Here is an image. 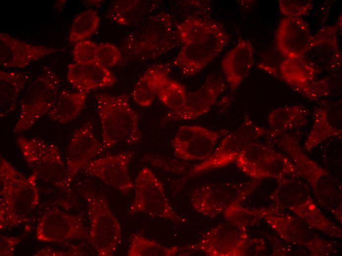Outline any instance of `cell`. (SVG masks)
<instances>
[{"label":"cell","instance_id":"1","mask_svg":"<svg viewBox=\"0 0 342 256\" xmlns=\"http://www.w3.org/2000/svg\"><path fill=\"white\" fill-rule=\"evenodd\" d=\"M183 44L172 64L185 76L195 75L216 58L227 45L230 36L215 20L190 16L177 26Z\"/></svg>","mask_w":342,"mask_h":256},{"label":"cell","instance_id":"2","mask_svg":"<svg viewBox=\"0 0 342 256\" xmlns=\"http://www.w3.org/2000/svg\"><path fill=\"white\" fill-rule=\"evenodd\" d=\"M26 177L9 162L0 157V229L10 228L29 221L39 202L36 179Z\"/></svg>","mask_w":342,"mask_h":256},{"label":"cell","instance_id":"3","mask_svg":"<svg viewBox=\"0 0 342 256\" xmlns=\"http://www.w3.org/2000/svg\"><path fill=\"white\" fill-rule=\"evenodd\" d=\"M176 44L172 18L160 12L137 23L125 36L122 48L129 58L145 61L160 57Z\"/></svg>","mask_w":342,"mask_h":256},{"label":"cell","instance_id":"4","mask_svg":"<svg viewBox=\"0 0 342 256\" xmlns=\"http://www.w3.org/2000/svg\"><path fill=\"white\" fill-rule=\"evenodd\" d=\"M95 99L105 148L119 143H136L141 140L139 117L131 107L127 95L100 93L95 96Z\"/></svg>","mask_w":342,"mask_h":256},{"label":"cell","instance_id":"5","mask_svg":"<svg viewBox=\"0 0 342 256\" xmlns=\"http://www.w3.org/2000/svg\"><path fill=\"white\" fill-rule=\"evenodd\" d=\"M60 80L51 68L45 67L27 89L20 104L18 118L13 133L32 127L54 105L58 95Z\"/></svg>","mask_w":342,"mask_h":256},{"label":"cell","instance_id":"6","mask_svg":"<svg viewBox=\"0 0 342 256\" xmlns=\"http://www.w3.org/2000/svg\"><path fill=\"white\" fill-rule=\"evenodd\" d=\"M16 142L24 159L37 177L69 191L67 170L58 147L37 138L19 137Z\"/></svg>","mask_w":342,"mask_h":256},{"label":"cell","instance_id":"7","mask_svg":"<svg viewBox=\"0 0 342 256\" xmlns=\"http://www.w3.org/2000/svg\"><path fill=\"white\" fill-rule=\"evenodd\" d=\"M83 196L88 208V238L99 256H111L121 240L119 222L105 197L86 191Z\"/></svg>","mask_w":342,"mask_h":256},{"label":"cell","instance_id":"8","mask_svg":"<svg viewBox=\"0 0 342 256\" xmlns=\"http://www.w3.org/2000/svg\"><path fill=\"white\" fill-rule=\"evenodd\" d=\"M134 185L135 196L128 209L130 214L143 213L175 223L186 221L174 211L166 196L163 184L149 168L144 167L141 170Z\"/></svg>","mask_w":342,"mask_h":256},{"label":"cell","instance_id":"9","mask_svg":"<svg viewBox=\"0 0 342 256\" xmlns=\"http://www.w3.org/2000/svg\"><path fill=\"white\" fill-rule=\"evenodd\" d=\"M269 130L258 126L249 118L232 132L227 134L205 160L194 166L190 175H194L225 166L236 160L240 154L259 137L268 134Z\"/></svg>","mask_w":342,"mask_h":256},{"label":"cell","instance_id":"10","mask_svg":"<svg viewBox=\"0 0 342 256\" xmlns=\"http://www.w3.org/2000/svg\"><path fill=\"white\" fill-rule=\"evenodd\" d=\"M228 130H214L199 125L179 128L172 141L175 156L186 161H204L213 153L218 141Z\"/></svg>","mask_w":342,"mask_h":256},{"label":"cell","instance_id":"11","mask_svg":"<svg viewBox=\"0 0 342 256\" xmlns=\"http://www.w3.org/2000/svg\"><path fill=\"white\" fill-rule=\"evenodd\" d=\"M321 73L300 57L285 59L279 66L281 79L294 91L312 100L327 96L330 93V79L328 77L319 78Z\"/></svg>","mask_w":342,"mask_h":256},{"label":"cell","instance_id":"12","mask_svg":"<svg viewBox=\"0 0 342 256\" xmlns=\"http://www.w3.org/2000/svg\"><path fill=\"white\" fill-rule=\"evenodd\" d=\"M340 23L320 29L312 36L308 48L300 57L319 72L335 71L342 66V54L338 39Z\"/></svg>","mask_w":342,"mask_h":256},{"label":"cell","instance_id":"13","mask_svg":"<svg viewBox=\"0 0 342 256\" xmlns=\"http://www.w3.org/2000/svg\"><path fill=\"white\" fill-rule=\"evenodd\" d=\"M36 239L42 242L62 243L88 238L81 215H72L54 209L45 212L35 229Z\"/></svg>","mask_w":342,"mask_h":256},{"label":"cell","instance_id":"14","mask_svg":"<svg viewBox=\"0 0 342 256\" xmlns=\"http://www.w3.org/2000/svg\"><path fill=\"white\" fill-rule=\"evenodd\" d=\"M225 88L226 84L221 78L209 76L199 89L187 93L182 107L169 111L164 121L192 120L205 114L215 103Z\"/></svg>","mask_w":342,"mask_h":256},{"label":"cell","instance_id":"15","mask_svg":"<svg viewBox=\"0 0 342 256\" xmlns=\"http://www.w3.org/2000/svg\"><path fill=\"white\" fill-rule=\"evenodd\" d=\"M105 149L103 143L94 134L90 122H86L74 132L66 154L67 183L69 188L78 172Z\"/></svg>","mask_w":342,"mask_h":256},{"label":"cell","instance_id":"16","mask_svg":"<svg viewBox=\"0 0 342 256\" xmlns=\"http://www.w3.org/2000/svg\"><path fill=\"white\" fill-rule=\"evenodd\" d=\"M134 155V152L127 151L91 160L83 169L126 194L135 187L128 172V165Z\"/></svg>","mask_w":342,"mask_h":256},{"label":"cell","instance_id":"17","mask_svg":"<svg viewBox=\"0 0 342 256\" xmlns=\"http://www.w3.org/2000/svg\"><path fill=\"white\" fill-rule=\"evenodd\" d=\"M238 167L254 178H260L291 169L288 161L272 152L265 145L254 142L236 159Z\"/></svg>","mask_w":342,"mask_h":256},{"label":"cell","instance_id":"18","mask_svg":"<svg viewBox=\"0 0 342 256\" xmlns=\"http://www.w3.org/2000/svg\"><path fill=\"white\" fill-rule=\"evenodd\" d=\"M244 236L235 226L220 224L206 232L196 243L186 246L187 250L199 251L209 256H229L240 254Z\"/></svg>","mask_w":342,"mask_h":256},{"label":"cell","instance_id":"19","mask_svg":"<svg viewBox=\"0 0 342 256\" xmlns=\"http://www.w3.org/2000/svg\"><path fill=\"white\" fill-rule=\"evenodd\" d=\"M58 51L53 47L27 43L7 33H0V64L3 67L23 68Z\"/></svg>","mask_w":342,"mask_h":256},{"label":"cell","instance_id":"20","mask_svg":"<svg viewBox=\"0 0 342 256\" xmlns=\"http://www.w3.org/2000/svg\"><path fill=\"white\" fill-rule=\"evenodd\" d=\"M232 191L228 184H206L192 191L190 201L198 212L213 218L233 207Z\"/></svg>","mask_w":342,"mask_h":256},{"label":"cell","instance_id":"21","mask_svg":"<svg viewBox=\"0 0 342 256\" xmlns=\"http://www.w3.org/2000/svg\"><path fill=\"white\" fill-rule=\"evenodd\" d=\"M312 38L306 22L300 17H285L279 25L276 34L277 47L287 59L301 57Z\"/></svg>","mask_w":342,"mask_h":256},{"label":"cell","instance_id":"22","mask_svg":"<svg viewBox=\"0 0 342 256\" xmlns=\"http://www.w3.org/2000/svg\"><path fill=\"white\" fill-rule=\"evenodd\" d=\"M67 78L78 92L87 94L96 89L111 87L117 80L113 72L97 63L69 64Z\"/></svg>","mask_w":342,"mask_h":256},{"label":"cell","instance_id":"23","mask_svg":"<svg viewBox=\"0 0 342 256\" xmlns=\"http://www.w3.org/2000/svg\"><path fill=\"white\" fill-rule=\"evenodd\" d=\"M254 52L252 42L241 39L223 57L221 66L232 93L249 75L254 62Z\"/></svg>","mask_w":342,"mask_h":256},{"label":"cell","instance_id":"24","mask_svg":"<svg viewBox=\"0 0 342 256\" xmlns=\"http://www.w3.org/2000/svg\"><path fill=\"white\" fill-rule=\"evenodd\" d=\"M170 69L168 64H156L155 96L170 110H175L184 105L187 93L183 86L169 77Z\"/></svg>","mask_w":342,"mask_h":256},{"label":"cell","instance_id":"25","mask_svg":"<svg viewBox=\"0 0 342 256\" xmlns=\"http://www.w3.org/2000/svg\"><path fill=\"white\" fill-rule=\"evenodd\" d=\"M19 71L0 70V116L3 118L16 109L18 96L29 79Z\"/></svg>","mask_w":342,"mask_h":256},{"label":"cell","instance_id":"26","mask_svg":"<svg viewBox=\"0 0 342 256\" xmlns=\"http://www.w3.org/2000/svg\"><path fill=\"white\" fill-rule=\"evenodd\" d=\"M308 110L304 106L287 105L271 111L267 120L272 131L284 133L305 126L308 122Z\"/></svg>","mask_w":342,"mask_h":256},{"label":"cell","instance_id":"27","mask_svg":"<svg viewBox=\"0 0 342 256\" xmlns=\"http://www.w3.org/2000/svg\"><path fill=\"white\" fill-rule=\"evenodd\" d=\"M87 93L72 92L62 90L56 102L48 113L52 120L61 124L74 119L84 108L87 99Z\"/></svg>","mask_w":342,"mask_h":256},{"label":"cell","instance_id":"28","mask_svg":"<svg viewBox=\"0 0 342 256\" xmlns=\"http://www.w3.org/2000/svg\"><path fill=\"white\" fill-rule=\"evenodd\" d=\"M152 4L141 0H118L113 3L109 11L110 19L121 25L138 23L153 9Z\"/></svg>","mask_w":342,"mask_h":256},{"label":"cell","instance_id":"29","mask_svg":"<svg viewBox=\"0 0 342 256\" xmlns=\"http://www.w3.org/2000/svg\"><path fill=\"white\" fill-rule=\"evenodd\" d=\"M185 250H187L186 246H165L136 233L131 235L127 255L128 256H173Z\"/></svg>","mask_w":342,"mask_h":256},{"label":"cell","instance_id":"30","mask_svg":"<svg viewBox=\"0 0 342 256\" xmlns=\"http://www.w3.org/2000/svg\"><path fill=\"white\" fill-rule=\"evenodd\" d=\"M314 115L313 125L306 142L307 148L314 147L327 138L341 136L342 130L331 123L326 108H316Z\"/></svg>","mask_w":342,"mask_h":256},{"label":"cell","instance_id":"31","mask_svg":"<svg viewBox=\"0 0 342 256\" xmlns=\"http://www.w3.org/2000/svg\"><path fill=\"white\" fill-rule=\"evenodd\" d=\"M100 18L92 9L84 11L74 19L69 34V41L74 43L85 40L97 30Z\"/></svg>","mask_w":342,"mask_h":256},{"label":"cell","instance_id":"32","mask_svg":"<svg viewBox=\"0 0 342 256\" xmlns=\"http://www.w3.org/2000/svg\"><path fill=\"white\" fill-rule=\"evenodd\" d=\"M156 64L148 68L136 83L132 97L138 105L142 107L149 106L155 96Z\"/></svg>","mask_w":342,"mask_h":256},{"label":"cell","instance_id":"33","mask_svg":"<svg viewBox=\"0 0 342 256\" xmlns=\"http://www.w3.org/2000/svg\"><path fill=\"white\" fill-rule=\"evenodd\" d=\"M98 45L93 41L85 39L76 43L73 49L75 63L89 64L97 63Z\"/></svg>","mask_w":342,"mask_h":256},{"label":"cell","instance_id":"34","mask_svg":"<svg viewBox=\"0 0 342 256\" xmlns=\"http://www.w3.org/2000/svg\"><path fill=\"white\" fill-rule=\"evenodd\" d=\"M278 3L281 12L286 17L304 16L313 6L312 1L310 0H280Z\"/></svg>","mask_w":342,"mask_h":256},{"label":"cell","instance_id":"35","mask_svg":"<svg viewBox=\"0 0 342 256\" xmlns=\"http://www.w3.org/2000/svg\"><path fill=\"white\" fill-rule=\"evenodd\" d=\"M119 49L114 44L103 43L98 45L97 63L107 68L117 64L121 59Z\"/></svg>","mask_w":342,"mask_h":256},{"label":"cell","instance_id":"36","mask_svg":"<svg viewBox=\"0 0 342 256\" xmlns=\"http://www.w3.org/2000/svg\"><path fill=\"white\" fill-rule=\"evenodd\" d=\"M22 241L20 237L0 235V256H12L16 246Z\"/></svg>","mask_w":342,"mask_h":256},{"label":"cell","instance_id":"37","mask_svg":"<svg viewBox=\"0 0 342 256\" xmlns=\"http://www.w3.org/2000/svg\"><path fill=\"white\" fill-rule=\"evenodd\" d=\"M83 254L79 253H71L68 252H63L62 251H57L54 250L51 248L47 247L39 250L35 253L34 256H79Z\"/></svg>","mask_w":342,"mask_h":256}]
</instances>
